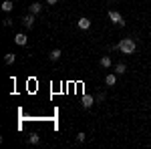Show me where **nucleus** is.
I'll return each instance as SVG.
<instances>
[{"label": "nucleus", "mask_w": 151, "mask_h": 149, "mask_svg": "<svg viewBox=\"0 0 151 149\" xmlns=\"http://www.w3.org/2000/svg\"><path fill=\"white\" fill-rule=\"evenodd\" d=\"M99 63H101V67H103V69H109V67L113 65L111 57H101V60H99Z\"/></svg>", "instance_id": "9"}, {"label": "nucleus", "mask_w": 151, "mask_h": 149, "mask_svg": "<svg viewBox=\"0 0 151 149\" xmlns=\"http://www.w3.org/2000/svg\"><path fill=\"white\" fill-rule=\"evenodd\" d=\"M85 137H87L85 133H79V135H77V141H79V143H83V141H85Z\"/></svg>", "instance_id": "15"}, {"label": "nucleus", "mask_w": 151, "mask_h": 149, "mask_svg": "<svg viewBox=\"0 0 151 149\" xmlns=\"http://www.w3.org/2000/svg\"><path fill=\"white\" fill-rule=\"evenodd\" d=\"M22 24L26 26V28H32V26H35V14H30V12H28V14L22 18Z\"/></svg>", "instance_id": "7"}, {"label": "nucleus", "mask_w": 151, "mask_h": 149, "mask_svg": "<svg viewBox=\"0 0 151 149\" xmlns=\"http://www.w3.org/2000/svg\"><path fill=\"white\" fill-rule=\"evenodd\" d=\"M125 71H127V67H125L123 63H119V65L115 67V73H117V75H125Z\"/></svg>", "instance_id": "14"}, {"label": "nucleus", "mask_w": 151, "mask_h": 149, "mask_svg": "<svg viewBox=\"0 0 151 149\" xmlns=\"http://www.w3.org/2000/svg\"><path fill=\"white\" fill-rule=\"evenodd\" d=\"M60 55H63V53H60V48H52V50H50V55H48V58H50V60H58Z\"/></svg>", "instance_id": "10"}, {"label": "nucleus", "mask_w": 151, "mask_h": 149, "mask_svg": "<svg viewBox=\"0 0 151 149\" xmlns=\"http://www.w3.org/2000/svg\"><path fill=\"white\" fill-rule=\"evenodd\" d=\"M42 10V4H40V2H32V4H30V6H28V12H30V14H38V12Z\"/></svg>", "instance_id": "8"}, {"label": "nucleus", "mask_w": 151, "mask_h": 149, "mask_svg": "<svg viewBox=\"0 0 151 149\" xmlns=\"http://www.w3.org/2000/svg\"><path fill=\"white\" fill-rule=\"evenodd\" d=\"M109 20L115 22L117 26H125V18L121 16V12H119V10H109Z\"/></svg>", "instance_id": "2"}, {"label": "nucleus", "mask_w": 151, "mask_h": 149, "mask_svg": "<svg viewBox=\"0 0 151 149\" xmlns=\"http://www.w3.org/2000/svg\"><path fill=\"white\" fill-rule=\"evenodd\" d=\"M105 85H107V87H115L117 85V73H109V75L105 77Z\"/></svg>", "instance_id": "6"}, {"label": "nucleus", "mask_w": 151, "mask_h": 149, "mask_svg": "<svg viewBox=\"0 0 151 149\" xmlns=\"http://www.w3.org/2000/svg\"><path fill=\"white\" fill-rule=\"evenodd\" d=\"M97 103V99H93L91 95H83V99H81V105L85 107V109H91L93 105Z\"/></svg>", "instance_id": "3"}, {"label": "nucleus", "mask_w": 151, "mask_h": 149, "mask_svg": "<svg viewBox=\"0 0 151 149\" xmlns=\"http://www.w3.org/2000/svg\"><path fill=\"white\" fill-rule=\"evenodd\" d=\"M77 26H79L81 30H89V28H91V20H89L87 16H81V18L77 20Z\"/></svg>", "instance_id": "4"}, {"label": "nucleus", "mask_w": 151, "mask_h": 149, "mask_svg": "<svg viewBox=\"0 0 151 149\" xmlns=\"http://www.w3.org/2000/svg\"><path fill=\"white\" fill-rule=\"evenodd\" d=\"M135 48H137V45H135L133 38H123V40L119 42V50H121L123 55H133Z\"/></svg>", "instance_id": "1"}, {"label": "nucleus", "mask_w": 151, "mask_h": 149, "mask_svg": "<svg viewBox=\"0 0 151 149\" xmlns=\"http://www.w3.org/2000/svg\"><path fill=\"white\" fill-rule=\"evenodd\" d=\"M12 8H14V4H12L10 0H4L2 2V10L4 12H12Z\"/></svg>", "instance_id": "11"}, {"label": "nucleus", "mask_w": 151, "mask_h": 149, "mask_svg": "<svg viewBox=\"0 0 151 149\" xmlns=\"http://www.w3.org/2000/svg\"><path fill=\"white\" fill-rule=\"evenodd\" d=\"M28 143H30V145H38V143H40V137H38L36 133H32V135L28 137Z\"/></svg>", "instance_id": "13"}, {"label": "nucleus", "mask_w": 151, "mask_h": 149, "mask_svg": "<svg viewBox=\"0 0 151 149\" xmlns=\"http://www.w3.org/2000/svg\"><path fill=\"white\" fill-rule=\"evenodd\" d=\"M14 42H16L18 46H26L28 45V36L24 35V32H18V35L14 36Z\"/></svg>", "instance_id": "5"}, {"label": "nucleus", "mask_w": 151, "mask_h": 149, "mask_svg": "<svg viewBox=\"0 0 151 149\" xmlns=\"http://www.w3.org/2000/svg\"><path fill=\"white\" fill-rule=\"evenodd\" d=\"M57 2H58V0H47V4H48V6H52V4H57Z\"/></svg>", "instance_id": "16"}, {"label": "nucleus", "mask_w": 151, "mask_h": 149, "mask_svg": "<svg viewBox=\"0 0 151 149\" xmlns=\"http://www.w3.org/2000/svg\"><path fill=\"white\" fill-rule=\"evenodd\" d=\"M14 60H16V55H14V53H8V55L4 57V63H6V65H12Z\"/></svg>", "instance_id": "12"}]
</instances>
